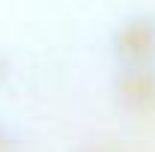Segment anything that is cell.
Returning a JSON list of instances; mask_svg holds the SVG:
<instances>
[{"mask_svg":"<svg viewBox=\"0 0 155 152\" xmlns=\"http://www.w3.org/2000/svg\"><path fill=\"white\" fill-rule=\"evenodd\" d=\"M0 152H3V146H0Z\"/></svg>","mask_w":155,"mask_h":152,"instance_id":"cell-1","label":"cell"}]
</instances>
